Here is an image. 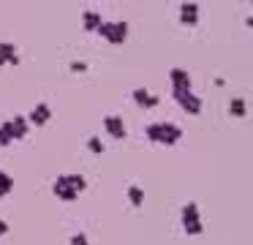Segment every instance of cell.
I'll list each match as a JSON object with an SVG mask.
<instances>
[{
	"instance_id": "obj_1",
	"label": "cell",
	"mask_w": 253,
	"mask_h": 245,
	"mask_svg": "<svg viewBox=\"0 0 253 245\" xmlns=\"http://www.w3.org/2000/svg\"><path fill=\"white\" fill-rule=\"evenodd\" d=\"M144 134H147L150 142H155V145H177V142L182 139V128L177 123H169V120H158V123H150L147 128H144Z\"/></svg>"
},
{
	"instance_id": "obj_2",
	"label": "cell",
	"mask_w": 253,
	"mask_h": 245,
	"mask_svg": "<svg viewBox=\"0 0 253 245\" xmlns=\"http://www.w3.org/2000/svg\"><path fill=\"white\" fill-rule=\"evenodd\" d=\"M84 188H87V180H84L82 174H60V177L52 183V191L66 201H74L79 196V191H84Z\"/></svg>"
},
{
	"instance_id": "obj_3",
	"label": "cell",
	"mask_w": 253,
	"mask_h": 245,
	"mask_svg": "<svg viewBox=\"0 0 253 245\" xmlns=\"http://www.w3.org/2000/svg\"><path fill=\"white\" fill-rule=\"evenodd\" d=\"M180 221H182V229H185V234H191V237H199V234L204 232L202 212H199V204H196V201H185V204H182Z\"/></svg>"
},
{
	"instance_id": "obj_4",
	"label": "cell",
	"mask_w": 253,
	"mask_h": 245,
	"mask_svg": "<svg viewBox=\"0 0 253 245\" xmlns=\"http://www.w3.org/2000/svg\"><path fill=\"white\" fill-rule=\"evenodd\" d=\"M98 33L106 38V41H112V44H123L128 38V22H123V19H117V22H101Z\"/></svg>"
},
{
	"instance_id": "obj_5",
	"label": "cell",
	"mask_w": 253,
	"mask_h": 245,
	"mask_svg": "<svg viewBox=\"0 0 253 245\" xmlns=\"http://www.w3.org/2000/svg\"><path fill=\"white\" fill-rule=\"evenodd\" d=\"M171 98L182 106V112H188V114L202 112V96H196L193 90H171Z\"/></svg>"
},
{
	"instance_id": "obj_6",
	"label": "cell",
	"mask_w": 253,
	"mask_h": 245,
	"mask_svg": "<svg viewBox=\"0 0 253 245\" xmlns=\"http://www.w3.org/2000/svg\"><path fill=\"white\" fill-rule=\"evenodd\" d=\"M131 98H133V101H136L142 109H153V106H158V101H161V98L155 96V93H150L147 87H136V90L131 93Z\"/></svg>"
},
{
	"instance_id": "obj_7",
	"label": "cell",
	"mask_w": 253,
	"mask_h": 245,
	"mask_svg": "<svg viewBox=\"0 0 253 245\" xmlns=\"http://www.w3.org/2000/svg\"><path fill=\"white\" fill-rule=\"evenodd\" d=\"M169 82H171V90H191V74L185 68H171Z\"/></svg>"
},
{
	"instance_id": "obj_8",
	"label": "cell",
	"mask_w": 253,
	"mask_h": 245,
	"mask_svg": "<svg viewBox=\"0 0 253 245\" xmlns=\"http://www.w3.org/2000/svg\"><path fill=\"white\" fill-rule=\"evenodd\" d=\"M104 128H106V134H112L115 139H123V136H126V123H123L120 114H106Z\"/></svg>"
},
{
	"instance_id": "obj_9",
	"label": "cell",
	"mask_w": 253,
	"mask_h": 245,
	"mask_svg": "<svg viewBox=\"0 0 253 245\" xmlns=\"http://www.w3.org/2000/svg\"><path fill=\"white\" fill-rule=\"evenodd\" d=\"M199 14H202L199 3H182L180 5V22H182V25H188V27L199 22Z\"/></svg>"
},
{
	"instance_id": "obj_10",
	"label": "cell",
	"mask_w": 253,
	"mask_h": 245,
	"mask_svg": "<svg viewBox=\"0 0 253 245\" xmlns=\"http://www.w3.org/2000/svg\"><path fill=\"white\" fill-rule=\"evenodd\" d=\"M8 128H11V136H14V139H22V136L28 134V117H22V114H14V117L8 120Z\"/></svg>"
},
{
	"instance_id": "obj_11",
	"label": "cell",
	"mask_w": 253,
	"mask_h": 245,
	"mask_svg": "<svg viewBox=\"0 0 253 245\" xmlns=\"http://www.w3.org/2000/svg\"><path fill=\"white\" fill-rule=\"evenodd\" d=\"M49 117H52V109H49V103H44V101H41V103H36V106H33V112H30V120H33L36 125H44Z\"/></svg>"
},
{
	"instance_id": "obj_12",
	"label": "cell",
	"mask_w": 253,
	"mask_h": 245,
	"mask_svg": "<svg viewBox=\"0 0 253 245\" xmlns=\"http://www.w3.org/2000/svg\"><path fill=\"white\" fill-rule=\"evenodd\" d=\"M229 114H231V117H245V114H248L245 98H242V96H234V98H231V101H229Z\"/></svg>"
},
{
	"instance_id": "obj_13",
	"label": "cell",
	"mask_w": 253,
	"mask_h": 245,
	"mask_svg": "<svg viewBox=\"0 0 253 245\" xmlns=\"http://www.w3.org/2000/svg\"><path fill=\"white\" fill-rule=\"evenodd\" d=\"M82 22H84V27H87V30H98L101 27V14L98 11H93V8H87V11H82Z\"/></svg>"
},
{
	"instance_id": "obj_14",
	"label": "cell",
	"mask_w": 253,
	"mask_h": 245,
	"mask_svg": "<svg viewBox=\"0 0 253 245\" xmlns=\"http://www.w3.org/2000/svg\"><path fill=\"white\" fill-rule=\"evenodd\" d=\"M128 201H131L133 207H139L144 201V188L142 185H128Z\"/></svg>"
},
{
	"instance_id": "obj_15",
	"label": "cell",
	"mask_w": 253,
	"mask_h": 245,
	"mask_svg": "<svg viewBox=\"0 0 253 245\" xmlns=\"http://www.w3.org/2000/svg\"><path fill=\"white\" fill-rule=\"evenodd\" d=\"M14 188V180L8 172H0V194H8V191Z\"/></svg>"
},
{
	"instance_id": "obj_16",
	"label": "cell",
	"mask_w": 253,
	"mask_h": 245,
	"mask_svg": "<svg viewBox=\"0 0 253 245\" xmlns=\"http://www.w3.org/2000/svg\"><path fill=\"white\" fill-rule=\"evenodd\" d=\"M87 147H90L93 152H104V142H101L98 136H90V139H87Z\"/></svg>"
},
{
	"instance_id": "obj_17",
	"label": "cell",
	"mask_w": 253,
	"mask_h": 245,
	"mask_svg": "<svg viewBox=\"0 0 253 245\" xmlns=\"http://www.w3.org/2000/svg\"><path fill=\"white\" fill-rule=\"evenodd\" d=\"M71 245H87V234H84V232H77V234L71 237Z\"/></svg>"
},
{
	"instance_id": "obj_18",
	"label": "cell",
	"mask_w": 253,
	"mask_h": 245,
	"mask_svg": "<svg viewBox=\"0 0 253 245\" xmlns=\"http://www.w3.org/2000/svg\"><path fill=\"white\" fill-rule=\"evenodd\" d=\"M71 71L82 74V71H87V63H82V60H74V63H71Z\"/></svg>"
},
{
	"instance_id": "obj_19",
	"label": "cell",
	"mask_w": 253,
	"mask_h": 245,
	"mask_svg": "<svg viewBox=\"0 0 253 245\" xmlns=\"http://www.w3.org/2000/svg\"><path fill=\"white\" fill-rule=\"evenodd\" d=\"M6 229H8V226H6L3 221H0V234H6Z\"/></svg>"
},
{
	"instance_id": "obj_20",
	"label": "cell",
	"mask_w": 253,
	"mask_h": 245,
	"mask_svg": "<svg viewBox=\"0 0 253 245\" xmlns=\"http://www.w3.org/2000/svg\"><path fill=\"white\" fill-rule=\"evenodd\" d=\"M245 22H248V25H251V27H253V14H251V16H248V19H245Z\"/></svg>"
}]
</instances>
